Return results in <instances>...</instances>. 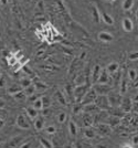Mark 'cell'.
Returning <instances> with one entry per match:
<instances>
[{
  "label": "cell",
  "mask_w": 138,
  "mask_h": 148,
  "mask_svg": "<svg viewBox=\"0 0 138 148\" xmlns=\"http://www.w3.org/2000/svg\"><path fill=\"white\" fill-rule=\"evenodd\" d=\"M97 99V93L95 90H89L87 92L85 93V95L83 96V99H82V104H92V103H94L95 99Z\"/></svg>",
  "instance_id": "cell-1"
},
{
  "label": "cell",
  "mask_w": 138,
  "mask_h": 148,
  "mask_svg": "<svg viewBox=\"0 0 138 148\" xmlns=\"http://www.w3.org/2000/svg\"><path fill=\"white\" fill-rule=\"evenodd\" d=\"M17 125H18V127L22 128V130H28V128H30V123L27 121L25 116L22 115V114L18 115V117H17Z\"/></svg>",
  "instance_id": "cell-2"
},
{
  "label": "cell",
  "mask_w": 138,
  "mask_h": 148,
  "mask_svg": "<svg viewBox=\"0 0 138 148\" xmlns=\"http://www.w3.org/2000/svg\"><path fill=\"white\" fill-rule=\"evenodd\" d=\"M96 130L100 135H108V134H111L112 128L109 125H106V124H98Z\"/></svg>",
  "instance_id": "cell-3"
},
{
  "label": "cell",
  "mask_w": 138,
  "mask_h": 148,
  "mask_svg": "<svg viewBox=\"0 0 138 148\" xmlns=\"http://www.w3.org/2000/svg\"><path fill=\"white\" fill-rule=\"evenodd\" d=\"M87 87L86 86H80V87H76L75 88V92H74V95H75V99L77 102H81L83 96L85 95V93L87 92L88 90H86Z\"/></svg>",
  "instance_id": "cell-4"
},
{
  "label": "cell",
  "mask_w": 138,
  "mask_h": 148,
  "mask_svg": "<svg viewBox=\"0 0 138 148\" xmlns=\"http://www.w3.org/2000/svg\"><path fill=\"white\" fill-rule=\"evenodd\" d=\"M98 39H100V41H103V42H112L114 37L111 33L106 32V31H102V32H100V34H98Z\"/></svg>",
  "instance_id": "cell-5"
},
{
  "label": "cell",
  "mask_w": 138,
  "mask_h": 148,
  "mask_svg": "<svg viewBox=\"0 0 138 148\" xmlns=\"http://www.w3.org/2000/svg\"><path fill=\"white\" fill-rule=\"evenodd\" d=\"M100 72H102V68L100 65H96L94 69H93V73H92V83L93 84H96L97 81L100 79Z\"/></svg>",
  "instance_id": "cell-6"
},
{
  "label": "cell",
  "mask_w": 138,
  "mask_h": 148,
  "mask_svg": "<svg viewBox=\"0 0 138 148\" xmlns=\"http://www.w3.org/2000/svg\"><path fill=\"white\" fill-rule=\"evenodd\" d=\"M25 111H27V116H28V118H29L30 121H34V119L39 116L38 111H37V110H36L33 106H31V107H28Z\"/></svg>",
  "instance_id": "cell-7"
},
{
  "label": "cell",
  "mask_w": 138,
  "mask_h": 148,
  "mask_svg": "<svg viewBox=\"0 0 138 148\" xmlns=\"http://www.w3.org/2000/svg\"><path fill=\"white\" fill-rule=\"evenodd\" d=\"M108 81H109V74L107 73L106 70H103L100 72V79L97 81V84H107Z\"/></svg>",
  "instance_id": "cell-8"
},
{
  "label": "cell",
  "mask_w": 138,
  "mask_h": 148,
  "mask_svg": "<svg viewBox=\"0 0 138 148\" xmlns=\"http://www.w3.org/2000/svg\"><path fill=\"white\" fill-rule=\"evenodd\" d=\"M123 29L126 31V32H130L134 29V23L130 19L125 18L123 20Z\"/></svg>",
  "instance_id": "cell-9"
},
{
  "label": "cell",
  "mask_w": 138,
  "mask_h": 148,
  "mask_svg": "<svg viewBox=\"0 0 138 148\" xmlns=\"http://www.w3.org/2000/svg\"><path fill=\"white\" fill-rule=\"evenodd\" d=\"M33 122H34V128L37 130H41L44 127V117L42 116H38Z\"/></svg>",
  "instance_id": "cell-10"
},
{
  "label": "cell",
  "mask_w": 138,
  "mask_h": 148,
  "mask_svg": "<svg viewBox=\"0 0 138 148\" xmlns=\"http://www.w3.org/2000/svg\"><path fill=\"white\" fill-rule=\"evenodd\" d=\"M118 63H116V62H112V63H109L108 65H107V68L105 69L107 71V73L109 74V75H112V74L116 73V71L118 70Z\"/></svg>",
  "instance_id": "cell-11"
},
{
  "label": "cell",
  "mask_w": 138,
  "mask_h": 148,
  "mask_svg": "<svg viewBox=\"0 0 138 148\" xmlns=\"http://www.w3.org/2000/svg\"><path fill=\"white\" fill-rule=\"evenodd\" d=\"M23 92H25L27 97H31V96H33V95L36 94L37 88H36V86H34V84H31L30 86L25 87V90H23Z\"/></svg>",
  "instance_id": "cell-12"
},
{
  "label": "cell",
  "mask_w": 138,
  "mask_h": 148,
  "mask_svg": "<svg viewBox=\"0 0 138 148\" xmlns=\"http://www.w3.org/2000/svg\"><path fill=\"white\" fill-rule=\"evenodd\" d=\"M102 19L103 21L108 25H114V19L111 14H108L107 12H102Z\"/></svg>",
  "instance_id": "cell-13"
},
{
  "label": "cell",
  "mask_w": 138,
  "mask_h": 148,
  "mask_svg": "<svg viewBox=\"0 0 138 148\" xmlns=\"http://www.w3.org/2000/svg\"><path fill=\"white\" fill-rule=\"evenodd\" d=\"M69 132H70V135L75 137L77 135V126L76 124L73 122V121H70L69 122Z\"/></svg>",
  "instance_id": "cell-14"
},
{
  "label": "cell",
  "mask_w": 138,
  "mask_h": 148,
  "mask_svg": "<svg viewBox=\"0 0 138 148\" xmlns=\"http://www.w3.org/2000/svg\"><path fill=\"white\" fill-rule=\"evenodd\" d=\"M134 6V0H125L123 3V9L125 11H129Z\"/></svg>",
  "instance_id": "cell-15"
},
{
  "label": "cell",
  "mask_w": 138,
  "mask_h": 148,
  "mask_svg": "<svg viewBox=\"0 0 138 148\" xmlns=\"http://www.w3.org/2000/svg\"><path fill=\"white\" fill-rule=\"evenodd\" d=\"M40 144L43 148H53V145L50 140H48L46 138H40Z\"/></svg>",
  "instance_id": "cell-16"
},
{
  "label": "cell",
  "mask_w": 138,
  "mask_h": 148,
  "mask_svg": "<svg viewBox=\"0 0 138 148\" xmlns=\"http://www.w3.org/2000/svg\"><path fill=\"white\" fill-rule=\"evenodd\" d=\"M7 60H8V64H9L10 66H14V65L18 63V59L14 56H12V54L7 56Z\"/></svg>",
  "instance_id": "cell-17"
},
{
  "label": "cell",
  "mask_w": 138,
  "mask_h": 148,
  "mask_svg": "<svg viewBox=\"0 0 138 148\" xmlns=\"http://www.w3.org/2000/svg\"><path fill=\"white\" fill-rule=\"evenodd\" d=\"M22 140H23V137H19V138L17 137V138H14L13 140H11V142H10V146H11V147H17V148H18L20 145H21V142H22Z\"/></svg>",
  "instance_id": "cell-18"
},
{
  "label": "cell",
  "mask_w": 138,
  "mask_h": 148,
  "mask_svg": "<svg viewBox=\"0 0 138 148\" xmlns=\"http://www.w3.org/2000/svg\"><path fill=\"white\" fill-rule=\"evenodd\" d=\"M92 14H93V19L95 22H100V11L96 7L92 8Z\"/></svg>",
  "instance_id": "cell-19"
},
{
  "label": "cell",
  "mask_w": 138,
  "mask_h": 148,
  "mask_svg": "<svg viewBox=\"0 0 138 148\" xmlns=\"http://www.w3.org/2000/svg\"><path fill=\"white\" fill-rule=\"evenodd\" d=\"M85 137L86 138H94L95 137V130L93 128H91V127H87L86 130H85Z\"/></svg>",
  "instance_id": "cell-20"
},
{
  "label": "cell",
  "mask_w": 138,
  "mask_h": 148,
  "mask_svg": "<svg viewBox=\"0 0 138 148\" xmlns=\"http://www.w3.org/2000/svg\"><path fill=\"white\" fill-rule=\"evenodd\" d=\"M33 107L37 110V111H41L43 110V106H42V99H37L33 103Z\"/></svg>",
  "instance_id": "cell-21"
},
{
  "label": "cell",
  "mask_w": 138,
  "mask_h": 148,
  "mask_svg": "<svg viewBox=\"0 0 138 148\" xmlns=\"http://www.w3.org/2000/svg\"><path fill=\"white\" fill-rule=\"evenodd\" d=\"M41 99H42V106H43V110H45V108H49V107L51 106L50 99H49L48 96H43Z\"/></svg>",
  "instance_id": "cell-22"
},
{
  "label": "cell",
  "mask_w": 138,
  "mask_h": 148,
  "mask_svg": "<svg viewBox=\"0 0 138 148\" xmlns=\"http://www.w3.org/2000/svg\"><path fill=\"white\" fill-rule=\"evenodd\" d=\"M34 86L37 88V92H41V91H43V90H46L48 86L43 84V83H41V82H37V83H34Z\"/></svg>",
  "instance_id": "cell-23"
},
{
  "label": "cell",
  "mask_w": 138,
  "mask_h": 148,
  "mask_svg": "<svg viewBox=\"0 0 138 148\" xmlns=\"http://www.w3.org/2000/svg\"><path fill=\"white\" fill-rule=\"evenodd\" d=\"M55 96H57V101L61 103V104L63 105H66V101H65V99H64V96H63V94L60 91H57V94H55Z\"/></svg>",
  "instance_id": "cell-24"
},
{
  "label": "cell",
  "mask_w": 138,
  "mask_h": 148,
  "mask_svg": "<svg viewBox=\"0 0 138 148\" xmlns=\"http://www.w3.org/2000/svg\"><path fill=\"white\" fill-rule=\"evenodd\" d=\"M128 77H129V80L130 81L136 80V77H137V72H136V70L130 69V70L128 71Z\"/></svg>",
  "instance_id": "cell-25"
},
{
  "label": "cell",
  "mask_w": 138,
  "mask_h": 148,
  "mask_svg": "<svg viewBox=\"0 0 138 148\" xmlns=\"http://www.w3.org/2000/svg\"><path fill=\"white\" fill-rule=\"evenodd\" d=\"M13 96H14V99H17L18 101H23V99H25V97H27L23 91H20V92H18L17 94H14Z\"/></svg>",
  "instance_id": "cell-26"
},
{
  "label": "cell",
  "mask_w": 138,
  "mask_h": 148,
  "mask_svg": "<svg viewBox=\"0 0 138 148\" xmlns=\"http://www.w3.org/2000/svg\"><path fill=\"white\" fill-rule=\"evenodd\" d=\"M57 132V130H55V126H48V127H45V133L48 134V135H53L54 133Z\"/></svg>",
  "instance_id": "cell-27"
},
{
  "label": "cell",
  "mask_w": 138,
  "mask_h": 148,
  "mask_svg": "<svg viewBox=\"0 0 138 148\" xmlns=\"http://www.w3.org/2000/svg\"><path fill=\"white\" fill-rule=\"evenodd\" d=\"M66 113L65 112H62V113H60L59 114V116H57V121H59V123H64L65 122V119H66Z\"/></svg>",
  "instance_id": "cell-28"
},
{
  "label": "cell",
  "mask_w": 138,
  "mask_h": 148,
  "mask_svg": "<svg viewBox=\"0 0 138 148\" xmlns=\"http://www.w3.org/2000/svg\"><path fill=\"white\" fill-rule=\"evenodd\" d=\"M29 62V58H27V56H21L19 60H18V63H19L21 66H25L27 65V63Z\"/></svg>",
  "instance_id": "cell-29"
},
{
  "label": "cell",
  "mask_w": 138,
  "mask_h": 148,
  "mask_svg": "<svg viewBox=\"0 0 138 148\" xmlns=\"http://www.w3.org/2000/svg\"><path fill=\"white\" fill-rule=\"evenodd\" d=\"M21 86L23 87V88H25V87L30 86L32 83H31V80H29V79H23V80H21Z\"/></svg>",
  "instance_id": "cell-30"
},
{
  "label": "cell",
  "mask_w": 138,
  "mask_h": 148,
  "mask_svg": "<svg viewBox=\"0 0 138 148\" xmlns=\"http://www.w3.org/2000/svg\"><path fill=\"white\" fill-rule=\"evenodd\" d=\"M92 122H93V121H92V117H91V116H87V115H86V116L84 117V124H85L86 127H91Z\"/></svg>",
  "instance_id": "cell-31"
},
{
  "label": "cell",
  "mask_w": 138,
  "mask_h": 148,
  "mask_svg": "<svg viewBox=\"0 0 138 148\" xmlns=\"http://www.w3.org/2000/svg\"><path fill=\"white\" fill-rule=\"evenodd\" d=\"M126 91H127V82H126V80H123L122 81V86H120V93L124 94Z\"/></svg>",
  "instance_id": "cell-32"
},
{
  "label": "cell",
  "mask_w": 138,
  "mask_h": 148,
  "mask_svg": "<svg viewBox=\"0 0 138 148\" xmlns=\"http://www.w3.org/2000/svg\"><path fill=\"white\" fill-rule=\"evenodd\" d=\"M8 92L10 93V94H12V95H14V94H17L18 92H20V90L18 88V86H11L8 88Z\"/></svg>",
  "instance_id": "cell-33"
},
{
  "label": "cell",
  "mask_w": 138,
  "mask_h": 148,
  "mask_svg": "<svg viewBox=\"0 0 138 148\" xmlns=\"http://www.w3.org/2000/svg\"><path fill=\"white\" fill-rule=\"evenodd\" d=\"M124 105L126 106V107H124L125 111H129V110H130V101H129L128 99L123 101V106H124Z\"/></svg>",
  "instance_id": "cell-34"
},
{
  "label": "cell",
  "mask_w": 138,
  "mask_h": 148,
  "mask_svg": "<svg viewBox=\"0 0 138 148\" xmlns=\"http://www.w3.org/2000/svg\"><path fill=\"white\" fill-rule=\"evenodd\" d=\"M81 111H82V105H80V104L75 105L74 108H73V113H74V114H79V113H81Z\"/></svg>",
  "instance_id": "cell-35"
},
{
  "label": "cell",
  "mask_w": 138,
  "mask_h": 148,
  "mask_svg": "<svg viewBox=\"0 0 138 148\" xmlns=\"http://www.w3.org/2000/svg\"><path fill=\"white\" fill-rule=\"evenodd\" d=\"M129 59L130 60H138V52H134V53H130V56H129Z\"/></svg>",
  "instance_id": "cell-36"
},
{
  "label": "cell",
  "mask_w": 138,
  "mask_h": 148,
  "mask_svg": "<svg viewBox=\"0 0 138 148\" xmlns=\"http://www.w3.org/2000/svg\"><path fill=\"white\" fill-rule=\"evenodd\" d=\"M30 146H31V143L28 142V143H25V144H21L18 148H30Z\"/></svg>",
  "instance_id": "cell-37"
},
{
  "label": "cell",
  "mask_w": 138,
  "mask_h": 148,
  "mask_svg": "<svg viewBox=\"0 0 138 148\" xmlns=\"http://www.w3.org/2000/svg\"><path fill=\"white\" fill-rule=\"evenodd\" d=\"M132 144L133 145H138V136H134V137H133Z\"/></svg>",
  "instance_id": "cell-38"
},
{
  "label": "cell",
  "mask_w": 138,
  "mask_h": 148,
  "mask_svg": "<svg viewBox=\"0 0 138 148\" xmlns=\"http://www.w3.org/2000/svg\"><path fill=\"white\" fill-rule=\"evenodd\" d=\"M5 105H6V103H5L2 99H0V110H2V108L5 107Z\"/></svg>",
  "instance_id": "cell-39"
},
{
  "label": "cell",
  "mask_w": 138,
  "mask_h": 148,
  "mask_svg": "<svg viewBox=\"0 0 138 148\" xmlns=\"http://www.w3.org/2000/svg\"><path fill=\"white\" fill-rule=\"evenodd\" d=\"M120 148H134V147H133L132 145H129V144H125L124 146H122Z\"/></svg>",
  "instance_id": "cell-40"
},
{
  "label": "cell",
  "mask_w": 138,
  "mask_h": 148,
  "mask_svg": "<svg viewBox=\"0 0 138 148\" xmlns=\"http://www.w3.org/2000/svg\"><path fill=\"white\" fill-rule=\"evenodd\" d=\"M3 124H5V121H3V118L0 117V127H2V126H3Z\"/></svg>",
  "instance_id": "cell-41"
},
{
  "label": "cell",
  "mask_w": 138,
  "mask_h": 148,
  "mask_svg": "<svg viewBox=\"0 0 138 148\" xmlns=\"http://www.w3.org/2000/svg\"><path fill=\"white\" fill-rule=\"evenodd\" d=\"M3 85H5V80H3V79H1V80H0V86L2 87Z\"/></svg>",
  "instance_id": "cell-42"
},
{
  "label": "cell",
  "mask_w": 138,
  "mask_h": 148,
  "mask_svg": "<svg viewBox=\"0 0 138 148\" xmlns=\"http://www.w3.org/2000/svg\"><path fill=\"white\" fill-rule=\"evenodd\" d=\"M7 2H8V0H0V3L1 5H6Z\"/></svg>",
  "instance_id": "cell-43"
},
{
  "label": "cell",
  "mask_w": 138,
  "mask_h": 148,
  "mask_svg": "<svg viewBox=\"0 0 138 148\" xmlns=\"http://www.w3.org/2000/svg\"><path fill=\"white\" fill-rule=\"evenodd\" d=\"M97 148H107L105 145H97Z\"/></svg>",
  "instance_id": "cell-44"
},
{
  "label": "cell",
  "mask_w": 138,
  "mask_h": 148,
  "mask_svg": "<svg viewBox=\"0 0 138 148\" xmlns=\"http://www.w3.org/2000/svg\"><path fill=\"white\" fill-rule=\"evenodd\" d=\"M108 1H111V2H113V1H115V0H108Z\"/></svg>",
  "instance_id": "cell-45"
},
{
  "label": "cell",
  "mask_w": 138,
  "mask_h": 148,
  "mask_svg": "<svg viewBox=\"0 0 138 148\" xmlns=\"http://www.w3.org/2000/svg\"><path fill=\"white\" fill-rule=\"evenodd\" d=\"M137 19H138V10H137Z\"/></svg>",
  "instance_id": "cell-46"
},
{
  "label": "cell",
  "mask_w": 138,
  "mask_h": 148,
  "mask_svg": "<svg viewBox=\"0 0 138 148\" xmlns=\"http://www.w3.org/2000/svg\"><path fill=\"white\" fill-rule=\"evenodd\" d=\"M28 1H29V2H30V1H31V0H28Z\"/></svg>",
  "instance_id": "cell-47"
}]
</instances>
